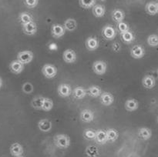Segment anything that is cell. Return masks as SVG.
<instances>
[{
	"instance_id": "cell-38",
	"label": "cell",
	"mask_w": 158,
	"mask_h": 157,
	"mask_svg": "<svg viewBox=\"0 0 158 157\" xmlns=\"http://www.w3.org/2000/svg\"><path fill=\"white\" fill-rule=\"evenodd\" d=\"M39 3V0H24V4L29 9L36 7Z\"/></svg>"
},
{
	"instance_id": "cell-43",
	"label": "cell",
	"mask_w": 158,
	"mask_h": 157,
	"mask_svg": "<svg viewBox=\"0 0 158 157\" xmlns=\"http://www.w3.org/2000/svg\"><path fill=\"white\" fill-rule=\"evenodd\" d=\"M19 157H24V156H23V155H21V156H19Z\"/></svg>"
},
{
	"instance_id": "cell-36",
	"label": "cell",
	"mask_w": 158,
	"mask_h": 157,
	"mask_svg": "<svg viewBox=\"0 0 158 157\" xmlns=\"http://www.w3.org/2000/svg\"><path fill=\"white\" fill-rule=\"evenodd\" d=\"M22 90H23V92L26 94L32 93L34 90L33 85L31 83H29V82L23 83V86H22Z\"/></svg>"
},
{
	"instance_id": "cell-42",
	"label": "cell",
	"mask_w": 158,
	"mask_h": 157,
	"mask_svg": "<svg viewBox=\"0 0 158 157\" xmlns=\"http://www.w3.org/2000/svg\"><path fill=\"white\" fill-rule=\"evenodd\" d=\"M100 1H102V2H105V1H106V0H100Z\"/></svg>"
},
{
	"instance_id": "cell-2",
	"label": "cell",
	"mask_w": 158,
	"mask_h": 157,
	"mask_svg": "<svg viewBox=\"0 0 158 157\" xmlns=\"http://www.w3.org/2000/svg\"><path fill=\"white\" fill-rule=\"evenodd\" d=\"M33 52L30 50L21 51L17 55V60L23 63V65H26L30 63L33 59Z\"/></svg>"
},
{
	"instance_id": "cell-30",
	"label": "cell",
	"mask_w": 158,
	"mask_h": 157,
	"mask_svg": "<svg viewBox=\"0 0 158 157\" xmlns=\"http://www.w3.org/2000/svg\"><path fill=\"white\" fill-rule=\"evenodd\" d=\"M145 10L151 15H154L156 14H157L156 2H148L146 5V6H145Z\"/></svg>"
},
{
	"instance_id": "cell-26",
	"label": "cell",
	"mask_w": 158,
	"mask_h": 157,
	"mask_svg": "<svg viewBox=\"0 0 158 157\" xmlns=\"http://www.w3.org/2000/svg\"><path fill=\"white\" fill-rule=\"evenodd\" d=\"M53 108V101L50 98L48 97H43V105H42V110L45 112L51 111Z\"/></svg>"
},
{
	"instance_id": "cell-8",
	"label": "cell",
	"mask_w": 158,
	"mask_h": 157,
	"mask_svg": "<svg viewBox=\"0 0 158 157\" xmlns=\"http://www.w3.org/2000/svg\"><path fill=\"white\" fill-rule=\"evenodd\" d=\"M131 56L136 59H140L142 58L145 55V50L143 46L140 45H135L133 46L131 49Z\"/></svg>"
},
{
	"instance_id": "cell-41",
	"label": "cell",
	"mask_w": 158,
	"mask_h": 157,
	"mask_svg": "<svg viewBox=\"0 0 158 157\" xmlns=\"http://www.w3.org/2000/svg\"><path fill=\"white\" fill-rule=\"evenodd\" d=\"M156 5H157V13H158V2H156Z\"/></svg>"
},
{
	"instance_id": "cell-25",
	"label": "cell",
	"mask_w": 158,
	"mask_h": 157,
	"mask_svg": "<svg viewBox=\"0 0 158 157\" xmlns=\"http://www.w3.org/2000/svg\"><path fill=\"white\" fill-rule=\"evenodd\" d=\"M87 92L89 93V95L90 96L94 97V98L100 97V95L102 94L101 88L98 86H95V85H93V86H89L87 89Z\"/></svg>"
},
{
	"instance_id": "cell-32",
	"label": "cell",
	"mask_w": 158,
	"mask_h": 157,
	"mask_svg": "<svg viewBox=\"0 0 158 157\" xmlns=\"http://www.w3.org/2000/svg\"><path fill=\"white\" fill-rule=\"evenodd\" d=\"M80 6L86 9H91L96 5V0H79Z\"/></svg>"
},
{
	"instance_id": "cell-3",
	"label": "cell",
	"mask_w": 158,
	"mask_h": 157,
	"mask_svg": "<svg viewBox=\"0 0 158 157\" xmlns=\"http://www.w3.org/2000/svg\"><path fill=\"white\" fill-rule=\"evenodd\" d=\"M43 75L47 78H52L57 75V68L52 64H45L42 68Z\"/></svg>"
},
{
	"instance_id": "cell-28",
	"label": "cell",
	"mask_w": 158,
	"mask_h": 157,
	"mask_svg": "<svg viewBox=\"0 0 158 157\" xmlns=\"http://www.w3.org/2000/svg\"><path fill=\"white\" fill-rule=\"evenodd\" d=\"M106 135H107V140L110 142H115L116 140L118 139L119 133L117 129H114V128H110L106 130Z\"/></svg>"
},
{
	"instance_id": "cell-1",
	"label": "cell",
	"mask_w": 158,
	"mask_h": 157,
	"mask_svg": "<svg viewBox=\"0 0 158 157\" xmlns=\"http://www.w3.org/2000/svg\"><path fill=\"white\" fill-rule=\"evenodd\" d=\"M54 143L60 149H67L70 146V139L64 134H58L54 137Z\"/></svg>"
},
{
	"instance_id": "cell-7",
	"label": "cell",
	"mask_w": 158,
	"mask_h": 157,
	"mask_svg": "<svg viewBox=\"0 0 158 157\" xmlns=\"http://www.w3.org/2000/svg\"><path fill=\"white\" fill-rule=\"evenodd\" d=\"M66 29H65L64 26L62 25L56 23V24L52 25V29H51V32H52V35L56 38H60L63 37L66 33Z\"/></svg>"
},
{
	"instance_id": "cell-18",
	"label": "cell",
	"mask_w": 158,
	"mask_h": 157,
	"mask_svg": "<svg viewBox=\"0 0 158 157\" xmlns=\"http://www.w3.org/2000/svg\"><path fill=\"white\" fill-rule=\"evenodd\" d=\"M87 94V90L82 86H77L73 90V95L76 99H82Z\"/></svg>"
},
{
	"instance_id": "cell-5",
	"label": "cell",
	"mask_w": 158,
	"mask_h": 157,
	"mask_svg": "<svg viewBox=\"0 0 158 157\" xmlns=\"http://www.w3.org/2000/svg\"><path fill=\"white\" fill-rule=\"evenodd\" d=\"M102 35L106 40H113L115 38L116 35H117V31H116L115 28L113 27L112 26L106 25L103 28Z\"/></svg>"
},
{
	"instance_id": "cell-19",
	"label": "cell",
	"mask_w": 158,
	"mask_h": 157,
	"mask_svg": "<svg viewBox=\"0 0 158 157\" xmlns=\"http://www.w3.org/2000/svg\"><path fill=\"white\" fill-rule=\"evenodd\" d=\"M139 108V103L135 99H129L125 103V109L128 112H134Z\"/></svg>"
},
{
	"instance_id": "cell-24",
	"label": "cell",
	"mask_w": 158,
	"mask_h": 157,
	"mask_svg": "<svg viewBox=\"0 0 158 157\" xmlns=\"http://www.w3.org/2000/svg\"><path fill=\"white\" fill-rule=\"evenodd\" d=\"M65 29L66 31H69V32H73L74 30H76L77 27V22L74 18H67L66 21L64 22V24H63Z\"/></svg>"
},
{
	"instance_id": "cell-13",
	"label": "cell",
	"mask_w": 158,
	"mask_h": 157,
	"mask_svg": "<svg viewBox=\"0 0 158 157\" xmlns=\"http://www.w3.org/2000/svg\"><path fill=\"white\" fill-rule=\"evenodd\" d=\"M52 123L48 119H43L38 123V128L41 132H48L52 129Z\"/></svg>"
},
{
	"instance_id": "cell-12",
	"label": "cell",
	"mask_w": 158,
	"mask_h": 157,
	"mask_svg": "<svg viewBox=\"0 0 158 157\" xmlns=\"http://www.w3.org/2000/svg\"><path fill=\"white\" fill-rule=\"evenodd\" d=\"M100 99L102 104L104 105V106H109L114 103V96L113 95V94L110 93V92H102V94L100 95Z\"/></svg>"
},
{
	"instance_id": "cell-20",
	"label": "cell",
	"mask_w": 158,
	"mask_h": 157,
	"mask_svg": "<svg viewBox=\"0 0 158 157\" xmlns=\"http://www.w3.org/2000/svg\"><path fill=\"white\" fill-rule=\"evenodd\" d=\"M10 153L15 157L21 156L23 153V148L22 145H20L18 143H15L11 145Z\"/></svg>"
},
{
	"instance_id": "cell-17",
	"label": "cell",
	"mask_w": 158,
	"mask_h": 157,
	"mask_svg": "<svg viewBox=\"0 0 158 157\" xmlns=\"http://www.w3.org/2000/svg\"><path fill=\"white\" fill-rule=\"evenodd\" d=\"M95 141L100 145L105 144L106 142H108L106 131L103 130V129H98L97 131H96Z\"/></svg>"
},
{
	"instance_id": "cell-9",
	"label": "cell",
	"mask_w": 158,
	"mask_h": 157,
	"mask_svg": "<svg viewBox=\"0 0 158 157\" xmlns=\"http://www.w3.org/2000/svg\"><path fill=\"white\" fill-rule=\"evenodd\" d=\"M63 58L65 62L66 63H73L77 60V54L73 49H68L64 51L63 54Z\"/></svg>"
},
{
	"instance_id": "cell-4",
	"label": "cell",
	"mask_w": 158,
	"mask_h": 157,
	"mask_svg": "<svg viewBox=\"0 0 158 157\" xmlns=\"http://www.w3.org/2000/svg\"><path fill=\"white\" fill-rule=\"evenodd\" d=\"M92 68L94 72L97 75H102L106 73L107 66H106V63L105 62L102 61V60H97V61L94 62Z\"/></svg>"
},
{
	"instance_id": "cell-15",
	"label": "cell",
	"mask_w": 158,
	"mask_h": 157,
	"mask_svg": "<svg viewBox=\"0 0 158 157\" xmlns=\"http://www.w3.org/2000/svg\"><path fill=\"white\" fill-rule=\"evenodd\" d=\"M80 118L84 123H90L94 119V113L89 109H83L80 112Z\"/></svg>"
},
{
	"instance_id": "cell-22",
	"label": "cell",
	"mask_w": 158,
	"mask_h": 157,
	"mask_svg": "<svg viewBox=\"0 0 158 157\" xmlns=\"http://www.w3.org/2000/svg\"><path fill=\"white\" fill-rule=\"evenodd\" d=\"M112 18L114 19V22H116L117 23L120 22H123V19L125 18V13L123 10L121 9H114L112 12Z\"/></svg>"
},
{
	"instance_id": "cell-31",
	"label": "cell",
	"mask_w": 158,
	"mask_h": 157,
	"mask_svg": "<svg viewBox=\"0 0 158 157\" xmlns=\"http://www.w3.org/2000/svg\"><path fill=\"white\" fill-rule=\"evenodd\" d=\"M19 19L20 22L22 23V25L26 24V23H29L30 22H32V17L28 12H22L20 13L19 16Z\"/></svg>"
},
{
	"instance_id": "cell-16",
	"label": "cell",
	"mask_w": 158,
	"mask_h": 157,
	"mask_svg": "<svg viewBox=\"0 0 158 157\" xmlns=\"http://www.w3.org/2000/svg\"><path fill=\"white\" fill-rule=\"evenodd\" d=\"M156 81L155 78H154V76L152 75H145L144 77L142 79V85L144 88L148 89H151L155 86Z\"/></svg>"
},
{
	"instance_id": "cell-44",
	"label": "cell",
	"mask_w": 158,
	"mask_h": 157,
	"mask_svg": "<svg viewBox=\"0 0 158 157\" xmlns=\"http://www.w3.org/2000/svg\"><path fill=\"white\" fill-rule=\"evenodd\" d=\"M157 123H158V117H157Z\"/></svg>"
},
{
	"instance_id": "cell-34",
	"label": "cell",
	"mask_w": 158,
	"mask_h": 157,
	"mask_svg": "<svg viewBox=\"0 0 158 157\" xmlns=\"http://www.w3.org/2000/svg\"><path fill=\"white\" fill-rule=\"evenodd\" d=\"M83 136L86 139L88 140H95L96 138V131L93 130V129H85L84 132H83Z\"/></svg>"
},
{
	"instance_id": "cell-11",
	"label": "cell",
	"mask_w": 158,
	"mask_h": 157,
	"mask_svg": "<svg viewBox=\"0 0 158 157\" xmlns=\"http://www.w3.org/2000/svg\"><path fill=\"white\" fill-rule=\"evenodd\" d=\"M9 69L14 74H20L24 70V65L19 60H13L9 64Z\"/></svg>"
},
{
	"instance_id": "cell-33",
	"label": "cell",
	"mask_w": 158,
	"mask_h": 157,
	"mask_svg": "<svg viewBox=\"0 0 158 157\" xmlns=\"http://www.w3.org/2000/svg\"><path fill=\"white\" fill-rule=\"evenodd\" d=\"M86 153L87 157H98L99 151L97 150V149L95 146H89V147L86 149Z\"/></svg>"
},
{
	"instance_id": "cell-37",
	"label": "cell",
	"mask_w": 158,
	"mask_h": 157,
	"mask_svg": "<svg viewBox=\"0 0 158 157\" xmlns=\"http://www.w3.org/2000/svg\"><path fill=\"white\" fill-rule=\"evenodd\" d=\"M148 43L150 46L152 47H156L158 46V35L153 34L148 36Z\"/></svg>"
},
{
	"instance_id": "cell-40",
	"label": "cell",
	"mask_w": 158,
	"mask_h": 157,
	"mask_svg": "<svg viewBox=\"0 0 158 157\" xmlns=\"http://www.w3.org/2000/svg\"><path fill=\"white\" fill-rule=\"evenodd\" d=\"M2 84H3L2 79V78H1V77H0V89H1L2 86Z\"/></svg>"
},
{
	"instance_id": "cell-14",
	"label": "cell",
	"mask_w": 158,
	"mask_h": 157,
	"mask_svg": "<svg viewBox=\"0 0 158 157\" xmlns=\"http://www.w3.org/2000/svg\"><path fill=\"white\" fill-rule=\"evenodd\" d=\"M86 47L89 51H95L99 48L100 43L96 37H88L86 40Z\"/></svg>"
},
{
	"instance_id": "cell-29",
	"label": "cell",
	"mask_w": 158,
	"mask_h": 157,
	"mask_svg": "<svg viewBox=\"0 0 158 157\" xmlns=\"http://www.w3.org/2000/svg\"><path fill=\"white\" fill-rule=\"evenodd\" d=\"M43 97L41 95H39V96H35L32 99V102H31V106L35 109H38V110H42V105H43Z\"/></svg>"
},
{
	"instance_id": "cell-39",
	"label": "cell",
	"mask_w": 158,
	"mask_h": 157,
	"mask_svg": "<svg viewBox=\"0 0 158 157\" xmlns=\"http://www.w3.org/2000/svg\"><path fill=\"white\" fill-rule=\"evenodd\" d=\"M112 48L113 49H114V51H115V52H118V51H120V45L119 44L118 42H114V44L112 45Z\"/></svg>"
},
{
	"instance_id": "cell-27",
	"label": "cell",
	"mask_w": 158,
	"mask_h": 157,
	"mask_svg": "<svg viewBox=\"0 0 158 157\" xmlns=\"http://www.w3.org/2000/svg\"><path fill=\"white\" fill-rule=\"evenodd\" d=\"M121 35V39L123 40V42L126 44H130V43H132L135 40V36H134V33L131 31H127V32H124V33L120 34Z\"/></svg>"
},
{
	"instance_id": "cell-23",
	"label": "cell",
	"mask_w": 158,
	"mask_h": 157,
	"mask_svg": "<svg viewBox=\"0 0 158 157\" xmlns=\"http://www.w3.org/2000/svg\"><path fill=\"white\" fill-rule=\"evenodd\" d=\"M93 14L95 15L97 18H101V17L104 16L105 13H106V9L105 7L102 5H95L94 7L92 8Z\"/></svg>"
},
{
	"instance_id": "cell-10",
	"label": "cell",
	"mask_w": 158,
	"mask_h": 157,
	"mask_svg": "<svg viewBox=\"0 0 158 157\" xmlns=\"http://www.w3.org/2000/svg\"><path fill=\"white\" fill-rule=\"evenodd\" d=\"M23 31L26 35H34L37 32V26L33 21L23 25Z\"/></svg>"
},
{
	"instance_id": "cell-21",
	"label": "cell",
	"mask_w": 158,
	"mask_h": 157,
	"mask_svg": "<svg viewBox=\"0 0 158 157\" xmlns=\"http://www.w3.org/2000/svg\"><path fill=\"white\" fill-rule=\"evenodd\" d=\"M138 135L143 140H148L152 136V132L149 128L142 127L139 129Z\"/></svg>"
},
{
	"instance_id": "cell-35",
	"label": "cell",
	"mask_w": 158,
	"mask_h": 157,
	"mask_svg": "<svg viewBox=\"0 0 158 157\" xmlns=\"http://www.w3.org/2000/svg\"><path fill=\"white\" fill-rule=\"evenodd\" d=\"M117 29L120 34L124 33V32H127V31L130 30L129 26L127 24L124 22H118L117 25Z\"/></svg>"
},
{
	"instance_id": "cell-6",
	"label": "cell",
	"mask_w": 158,
	"mask_h": 157,
	"mask_svg": "<svg viewBox=\"0 0 158 157\" xmlns=\"http://www.w3.org/2000/svg\"><path fill=\"white\" fill-rule=\"evenodd\" d=\"M57 92H58L59 95L63 98L69 97L73 93V89L71 86L67 83H61L59 85L57 88Z\"/></svg>"
}]
</instances>
